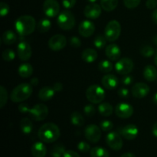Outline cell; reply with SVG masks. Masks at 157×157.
<instances>
[{"instance_id": "23", "label": "cell", "mask_w": 157, "mask_h": 157, "mask_svg": "<svg viewBox=\"0 0 157 157\" xmlns=\"http://www.w3.org/2000/svg\"><path fill=\"white\" fill-rule=\"evenodd\" d=\"M98 57V54L96 50L93 48H86L81 54V58L87 63L94 62Z\"/></svg>"}, {"instance_id": "14", "label": "cell", "mask_w": 157, "mask_h": 157, "mask_svg": "<svg viewBox=\"0 0 157 157\" xmlns=\"http://www.w3.org/2000/svg\"><path fill=\"white\" fill-rule=\"evenodd\" d=\"M17 53L19 59L22 61H27L32 57V48L27 41H21L17 47Z\"/></svg>"}, {"instance_id": "56", "label": "cell", "mask_w": 157, "mask_h": 157, "mask_svg": "<svg viewBox=\"0 0 157 157\" xmlns=\"http://www.w3.org/2000/svg\"><path fill=\"white\" fill-rule=\"evenodd\" d=\"M153 103H154V104H156V105H157V93L155 94L154 96H153Z\"/></svg>"}, {"instance_id": "39", "label": "cell", "mask_w": 157, "mask_h": 157, "mask_svg": "<svg viewBox=\"0 0 157 157\" xmlns=\"http://www.w3.org/2000/svg\"><path fill=\"white\" fill-rule=\"evenodd\" d=\"M100 127L103 131L108 132L113 128V124L110 121L104 120L100 123Z\"/></svg>"}, {"instance_id": "41", "label": "cell", "mask_w": 157, "mask_h": 157, "mask_svg": "<svg viewBox=\"0 0 157 157\" xmlns=\"http://www.w3.org/2000/svg\"><path fill=\"white\" fill-rule=\"evenodd\" d=\"M141 0H124V6L127 8V9H135L137 7L140 3Z\"/></svg>"}, {"instance_id": "12", "label": "cell", "mask_w": 157, "mask_h": 157, "mask_svg": "<svg viewBox=\"0 0 157 157\" xmlns=\"http://www.w3.org/2000/svg\"><path fill=\"white\" fill-rule=\"evenodd\" d=\"M67 44V39L62 35H53L48 41V47L55 52L62 50Z\"/></svg>"}, {"instance_id": "37", "label": "cell", "mask_w": 157, "mask_h": 157, "mask_svg": "<svg viewBox=\"0 0 157 157\" xmlns=\"http://www.w3.org/2000/svg\"><path fill=\"white\" fill-rule=\"evenodd\" d=\"M8 93L3 86L0 87V108H3L7 103Z\"/></svg>"}, {"instance_id": "18", "label": "cell", "mask_w": 157, "mask_h": 157, "mask_svg": "<svg viewBox=\"0 0 157 157\" xmlns=\"http://www.w3.org/2000/svg\"><path fill=\"white\" fill-rule=\"evenodd\" d=\"M95 31V25L90 20H84L79 25L78 32L80 35L84 38H89L91 36Z\"/></svg>"}, {"instance_id": "24", "label": "cell", "mask_w": 157, "mask_h": 157, "mask_svg": "<svg viewBox=\"0 0 157 157\" xmlns=\"http://www.w3.org/2000/svg\"><path fill=\"white\" fill-rule=\"evenodd\" d=\"M144 77L147 81L153 82L157 79V69L153 65H147L144 69Z\"/></svg>"}, {"instance_id": "52", "label": "cell", "mask_w": 157, "mask_h": 157, "mask_svg": "<svg viewBox=\"0 0 157 157\" xmlns=\"http://www.w3.org/2000/svg\"><path fill=\"white\" fill-rule=\"evenodd\" d=\"M152 19L155 24L157 25V9H155L152 13Z\"/></svg>"}, {"instance_id": "35", "label": "cell", "mask_w": 157, "mask_h": 157, "mask_svg": "<svg viewBox=\"0 0 157 157\" xmlns=\"http://www.w3.org/2000/svg\"><path fill=\"white\" fill-rule=\"evenodd\" d=\"M107 38L104 35H97L96 38L94 40V44L95 47L98 49H102L104 48L106 46V44H107Z\"/></svg>"}, {"instance_id": "47", "label": "cell", "mask_w": 157, "mask_h": 157, "mask_svg": "<svg viewBox=\"0 0 157 157\" xmlns=\"http://www.w3.org/2000/svg\"><path fill=\"white\" fill-rule=\"evenodd\" d=\"M119 97L122 98H127L129 97V94H130V92H129V90L127 88H125V87H123V88L119 89L117 92Z\"/></svg>"}, {"instance_id": "31", "label": "cell", "mask_w": 157, "mask_h": 157, "mask_svg": "<svg viewBox=\"0 0 157 157\" xmlns=\"http://www.w3.org/2000/svg\"><path fill=\"white\" fill-rule=\"evenodd\" d=\"M118 0H101V6L106 12H111L117 8Z\"/></svg>"}, {"instance_id": "44", "label": "cell", "mask_w": 157, "mask_h": 157, "mask_svg": "<svg viewBox=\"0 0 157 157\" xmlns=\"http://www.w3.org/2000/svg\"><path fill=\"white\" fill-rule=\"evenodd\" d=\"M70 44L71 47L75 48H78L81 46V41L80 40V38H78V37H71L70 39Z\"/></svg>"}, {"instance_id": "46", "label": "cell", "mask_w": 157, "mask_h": 157, "mask_svg": "<svg viewBox=\"0 0 157 157\" xmlns=\"http://www.w3.org/2000/svg\"><path fill=\"white\" fill-rule=\"evenodd\" d=\"M77 0H62V5L65 9H72L76 4Z\"/></svg>"}, {"instance_id": "51", "label": "cell", "mask_w": 157, "mask_h": 157, "mask_svg": "<svg viewBox=\"0 0 157 157\" xmlns=\"http://www.w3.org/2000/svg\"><path fill=\"white\" fill-rule=\"evenodd\" d=\"M53 88H54V90H55L56 92L61 91V90H63L62 84H61V83H60V82L55 83V84H54V86H53Z\"/></svg>"}, {"instance_id": "49", "label": "cell", "mask_w": 157, "mask_h": 157, "mask_svg": "<svg viewBox=\"0 0 157 157\" xmlns=\"http://www.w3.org/2000/svg\"><path fill=\"white\" fill-rule=\"evenodd\" d=\"M62 157H81L77 152L73 151V150H67L64 153Z\"/></svg>"}, {"instance_id": "19", "label": "cell", "mask_w": 157, "mask_h": 157, "mask_svg": "<svg viewBox=\"0 0 157 157\" xmlns=\"http://www.w3.org/2000/svg\"><path fill=\"white\" fill-rule=\"evenodd\" d=\"M106 56L110 61H118L121 56V50L116 44H110L105 48Z\"/></svg>"}, {"instance_id": "22", "label": "cell", "mask_w": 157, "mask_h": 157, "mask_svg": "<svg viewBox=\"0 0 157 157\" xmlns=\"http://www.w3.org/2000/svg\"><path fill=\"white\" fill-rule=\"evenodd\" d=\"M55 90L52 87H44L38 92V98L42 101H48L52 99L55 94Z\"/></svg>"}, {"instance_id": "58", "label": "cell", "mask_w": 157, "mask_h": 157, "mask_svg": "<svg viewBox=\"0 0 157 157\" xmlns=\"http://www.w3.org/2000/svg\"><path fill=\"white\" fill-rule=\"evenodd\" d=\"M154 62H155V64H156V65L157 66V50H156V54H155Z\"/></svg>"}, {"instance_id": "10", "label": "cell", "mask_w": 157, "mask_h": 157, "mask_svg": "<svg viewBox=\"0 0 157 157\" xmlns=\"http://www.w3.org/2000/svg\"><path fill=\"white\" fill-rule=\"evenodd\" d=\"M43 12L49 18L57 16L60 12L59 3L56 0H45L43 3Z\"/></svg>"}, {"instance_id": "2", "label": "cell", "mask_w": 157, "mask_h": 157, "mask_svg": "<svg viewBox=\"0 0 157 157\" xmlns=\"http://www.w3.org/2000/svg\"><path fill=\"white\" fill-rule=\"evenodd\" d=\"M16 32L21 36H27L33 33L36 28V21L32 15H21L15 22Z\"/></svg>"}, {"instance_id": "53", "label": "cell", "mask_w": 157, "mask_h": 157, "mask_svg": "<svg viewBox=\"0 0 157 157\" xmlns=\"http://www.w3.org/2000/svg\"><path fill=\"white\" fill-rule=\"evenodd\" d=\"M39 83V81L37 78H33L30 81V84H32V86H37Z\"/></svg>"}, {"instance_id": "27", "label": "cell", "mask_w": 157, "mask_h": 157, "mask_svg": "<svg viewBox=\"0 0 157 157\" xmlns=\"http://www.w3.org/2000/svg\"><path fill=\"white\" fill-rule=\"evenodd\" d=\"M19 126L21 132L24 134H29V133H32V129H33V124H32V121L29 118H22L20 121Z\"/></svg>"}, {"instance_id": "16", "label": "cell", "mask_w": 157, "mask_h": 157, "mask_svg": "<svg viewBox=\"0 0 157 157\" xmlns=\"http://www.w3.org/2000/svg\"><path fill=\"white\" fill-rule=\"evenodd\" d=\"M120 133L124 139L127 140H133L136 139L139 134V130L134 124H127L121 129Z\"/></svg>"}, {"instance_id": "13", "label": "cell", "mask_w": 157, "mask_h": 157, "mask_svg": "<svg viewBox=\"0 0 157 157\" xmlns=\"http://www.w3.org/2000/svg\"><path fill=\"white\" fill-rule=\"evenodd\" d=\"M133 107L127 103H119L115 107V113L117 116L122 119H127L133 114Z\"/></svg>"}, {"instance_id": "15", "label": "cell", "mask_w": 157, "mask_h": 157, "mask_svg": "<svg viewBox=\"0 0 157 157\" xmlns=\"http://www.w3.org/2000/svg\"><path fill=\"white\" fill-rule=\"evenodd\" d=\"M101 12L102 8L97 3H90L87 5L84 10V15L89 19H97L101 15Z\"/></svg>"}, {"instance_id": "32", "label": "cell", "mask_w": 157, "mask_h": 157, "mask_svg": "<svg viewBox=\"0 0 157 157\" xmlns=\"http://www.w3.org/2000/svg\"><path fill=\"white\" fill-rule=\"evenodd\" d=\"M52 27V23L51 21L48 18H42L40 20L38 23V32H41V33H45L48 32L51 29Z\"/></svg>"}, {"instance_id": "43", "label": "cell", "mask_w": 157, "mask_h": 157, "mask_svg": "<svg viewBox=\"0 0 157 157\" xmlns=\"http://www.w3.org/2000/svg\"><path fill=\"white\" fill-rule=\"evenodd\" d=\"M78 150H80L82 153H87V152H89L90 150V146L87 142L81 141L78 144Z\"/></svg>"}, {"instance_id": "38", "label": "cell", "mask_w": 157, "mask_h": 157, "mask_svg": "<svg viewBox=\"0 0 157 157\" xmlns=\"http://www.w3.org/2000/svg\"><path fill=\"white\" fill-rule=\"evenodd\" d=\"M140 54L144 57L150 58V57H152L153 55H155V50L152 46L146 45L141 48Z\"/></svg>"}, {"instance_id": "4", "label": "cell", "mask_w": 157, "mask_h": 157, "mask_svg": "<svg viewBox=\"0 0 157 157\" xmlns=\"http://www.w3.org/2000/svg\"><path fill=\"white\" fill-rule=\"evenodd\" d=\"M86 98L92 104H101L105 98V91L101 86L93 84L86 90Z\"/></svg>"}, {"instance_id": "26", "label": "cell", "mask_w": 157, "mask_h": 157, "mask_svg": "<svg viewBox=\"0 0 157 157\" xmlns=\"http://www.w3.org/2000/svg\"><path fill=\"white\" fill-rule=\"evenodd\" d=\"M17 35L12 30H7L4 32L2 35V41L5 44L7 45H11V44H14L17 41Z\"/></svg>"}, {"instance_id": "20", "label": "cell", "mask_w": 157, "mask_h": 157, "mask_svg": "<svg viewBox=\"0 0 157 157\" xmlns=\"http://www.w3.org/2000/svg\"><path fill=\"white\" fill-rule=\"evenodd\" d=\"M101 84L107 90H113L118 85V79L115 75L107 74L101 79Z\"/></svg>"}, {"instance_id": "29", "label": "cell", "mask_w": 157, "mask_h": 157, "mask_svg": "<svg viewBox=\"0 0 157 157\" xmlns=\"http://www.w3.org/2000/svg\"><path fill=\"white\" fill-rule=\"evenodd\" d=\"M90 157H110V153L106 149L101 147H95L90 150Z\"/></svg>"}, {"instance_id": "50", "label": "cell", "mask_w": 157, "mask_h": 157, "mask_svg": "<svg viewBox=\"0 0 157 157\" xmlns=\"http://www.w3.org/2000/svg\"><path fill=\"white\" fill-rule=\"evenodd\" d=\"M29 106L27 104H21L19 106H18V110L21 113H25L28 112V110H29Z\"/></svg>"}, {"instance_id": "36", "label": "cell", "mask_w": 157, "mask_h": 157, "mask_svg": "<svg viewBox=\"0 0 157 157\" xmlns=\"http://www.w3.org/2000/svg\"><path fill=\"white\" fill-rule=\"evenodd\" d=\"M2 58L4 61H12L15 59V53L13 50L8 48L3 51L2 54Z\"/></svg>"}, {"instance_id": "30", "label": "cell", "mask_w": 157, "mask_h": 157, "mask_svg": "<svg viewBox=\"0 0 157 157\" xmlns=\"http://www.w3.org/2000/svg\"><path fill=\"white\" fill-rule=\"evenodd\" d=\"M84 118L79 112L75 111L71 115V123L76 127H81L84 124Z\"/></svg>"}, {"instance_id": "1", "label": "cell", "mask_w": 157, "mask_h": 157, "mask_svg": "<svg viewBox=\"0 0 157 157\" xmlns=\"http://www.w3.org/2000/svg\"><path fill=\"white\" fill-rule=\"evenodd\" d=\"M38 138L42 142L52 144L55 142L61 136V130L58 125L53 123H46L43 124L38 133Z\"/></svg>"}, {"instance_id": "59", "label": "cell", "mask_w": 157, "mask_h": 157, "mask_svg": "<svg viewBox=\"0 0 157 157\" xmlns=\"http://www.w3.org/2000/svg\"><path fill=\"white\" fill-rule=\"evenodd\" d=\"M87 1H88L89 2H90V3H94L95 2H97L98 0H87Z\"/></svg>"}, {"instance_id": "45", "label": "cell", "mask_w": 157, "mask_h": 157, "mask_svg": "<svg viewBox=\"0 0 157 157\" xmlns=\"http://www.w3.org/2000/svg\"><path fill=\"white\" fill-rule=\"evenodd\" d=\"M121 82H122V84L125 86L130 85V84H133V76H131V75H125V76L121 79Z\"/></svg>"}, {"instance_id": "42", "label": "cell", "mask_w": 157, "mask_h": 157, "mask_svg": "<svg viewBox=\"0 0 157 157\" xmlns=\"http://www.w3.org/2000/svg\"><path fill=\"white\" fill-rule=\"evenodd\" d=\"M9 11H10V8L9 5L4 2H2L0 3V15L2 17L6 16L9 13Z\"/></svg>"}, {"instance_id": "7", "label": "cell", "mask_w": 157, "mask_h": 157, "mask_svg": "<svg viewBox=\"0 0 157 157\" xmlns=\"http://www.w3.org/2000/svg\"><path fill=\"white\" fill-rule=\"evenodd\" d=\"M27 113L34 121H41L45 119L48 115V108L45 104H38L31 108L29 107Z\"/></svg>"}, {"instance_id": "55", "label": "cell", "mask_w": 157, "mask_h": 157, "mask_svg": "<svg viewBox=\"0 0 157 157\" xmlns=\"http://www.w3.org/2000/svg\"><path fill=\"white\" fill-rule=\"evenodd\" d=\"M121 157H136V156L131 153H124V154H123Z\"/></svg>"}, {"instance_id": "9", "label": "cell", "mask_w": 157, "mask_h": 157, "mask_svg": "<svg viewBox=\"0 0 157 157\" xmlns=\"http://www.w3.org/2000/svg\"><path fill=\"white\" fill-rule=\"evenodd\" d=\"M84 136L86 139L93 144H96L101 138V129L95 124L87 126L84 130Z\"/></svg>"}, {"instance_id": "28", "label": "cell", "mask_w": 157, "mask_h": 157, "mask_svg": "<svg viewBox=\"0 0 157 157\" xmlns=\"http://www.w3.org/2000/svg\"><path fill=\"white\" fill-rule=\"evenodd\" d=\"M98 111L104 117L111 116L113 112V106L109 103H101L98 106Z\"/></svg>"}, {"instance_id": "54", "label": "cell", "mask_w": 157, "mask_h": 157, "mask_svg": "<svg viewBox=\"0 0 157 157\" xmlns=\"http://www.w3.org/2000/svg\"><path fill=\"white\" fill-rule=\"evenodd\" d=\"M152 133H153V136L157 137V122H156L153 125V129H152Z\"/></svg>"}, {"instance_id": "11", "label": "cell", "mask_w": 157, "mask_h": 157, "mask_svg": "<svg viewBox=\"0 0 157 157\" xmlns=\"http://www.w3.org/2000/svg\"><path fill=\"white\" fill-rule=\"evenodd\" d=\"M107 146L113 150H120L123 147V140L121 135L117 132H110L106 136Z\"/></svg>"}, {"instance_id": "34", "label": "cell", "mask_w": 157, "mask_h": 157, "mask_svg": "<svg viewBox=\"0 0 157 157\" xmlns=\"http://www.w3.org/2000/svg\"><path fill=\"white\" fill-rule=\"evenodd\" d=\"M65 152V147L63 144H58L54 146L51 151V155L52 157H62Z\"/></svg>"}, {"instance_id": "17", "label": "cell", "mask_w": 157, "mask_h": 157, "mask_svg": "<svg viewBox=\"0 0 157 157\" xmlns=\"http://www.w3.org/2000/svg\"><path fill=\"white\" fill-rule=\"evenodd\" d=\"M150 87L145 83H136L132 87L131 93L134 98H144L150 93Z\"/></svg>"}, {"instance_id": "25", "label": "cell", "mask_w": 157, "mask_h": 157, "mask_svg": "<svg viewBox=\"0 0 157 157\" xmlns=\"http://www.w3.org/2000/svg\"><path fill=\"white\" fill-rule=\"evenodd\" d=\"M18 74L21 78H28L31 77L33 74V67L32 64L29 63L21 64L18 68Z\"/></svg>"}, {"instance_id": "48", "label": "cell", "mask_w": 157, "mask_h": 157, "mask_svg": "<svg viewBox=\"0 0 157 157\" xmlns=\"http://www.w3.org/2000/svg\"><path fill=\"white\" fill-rule=\"evenodd\" d=\"M146 6L150 9H155L157 6V0H147Z\"/></svg>"}, {"instance_id": "40", "label": "cell", "mask_w": 157, "mask_h": 157, "mask_svg": "<svg viewBox=\"0 0 157 157\" xmlns=\"http://www.w3.org/2000/svg\"><path fill=\"white\" fill-rule=\"evenodd\" d=\"M84 113L88 117H91L94 116L96 113V109H95L94 106L92 104H87L84 107Z\"/></svg>"}, {"instance_id": "6", "label": "cell", "mask_w": 157, "mask_h": 157, "mask_svg": "<svg viewBox=\"0 0 157 157\" xmlns=\"http://www.w3.org/2000/svg\"><path fill=\"white\" fill-rule=\"evenodd\" d=\"M121 33V25L117 20L109 21L104 29V36L108 41H114L119 38Z\"/></svg>"}, {"instance_id": "3", "label": "cell", "mask_w": 157, "mask_h": 157, "mask_svg": "<svg viewBox=\"0 0 157 157\" xmlns=\"http://www.w3.org/2000/svg\"><path fill=\"white\" fill-rule=\"evenodd\" d=\"M32 94V86L28 83H22L13 89L10 94V100L14 103H21L29 99Z\"/></svg>"}, {"instance_id": "57", "label": "cell", "mask_w": 157, "mask_h": 157, "mask_svg": "<svg viewBox=\"0 0 157 157\" xmlns=\"http://www.w3.org/2000/svg\"><path fill=\"white\" fill-rule=\"evenodd\" d=\"M153 42H154V44L157 45V35H155L154 37H153Z\"/></svg>"}, {"instance_id": "21", "label": "cell", "mask_w": 157, "mask_h": 157, "mask_svg": "<svg viewBox=\"0 0 157 157\" xmlns=\"http://www.w3.org/2000/svg\"><path fill=\"white\" fill-rule=\"evenodd\" d=\"M31 153L33 157H45L47 148L42 142H36L32 146Z\"/></svg>"}, {"instance_id": "5", "label": "cell", "mask_w": 157, "mask_h": 157, "mask_svg": "<svg viewBox=\"0 0 157 157\" xmlns=\"http://www.w3.org/2000/svg\"><path fill=\"white\" fill-rule=\"evenodd\" d=\"M57 24L62 30L69 31L75 25V18L71 12L68 10L62 11L58 15Z\"/></svg>"}, {"instance_id": "8", "label": "cell", "mask_w": 157, "mask_h": 157, "mask_svg": "<svg viewBox=\"0 0 157 157\" xmlns=\"http://www.w3.org/2000/svg\"><path fill=\"white\" fill-rule=\"evenodd\" d=\"M134 63L130 58H123L119 59L115 64V70L119 75H129L133 71Z\"/></svg>"}, {"instance_id": "33", "label": "cell", "mask_w": 157, "mask_h": 157, "mask_svg": "<svg viewBox=\"0 0 157 157\" xmlns=\"http://www.w3.org/2000/svg\"><path fill=\"white\" fill-rule=\"evenodd\" d=\"M113 68V64L108 60H103L98 64V69L100 70V71L103 72V73L108 74L109 72L112 71Z\"/></svg>"}]
</instances>
